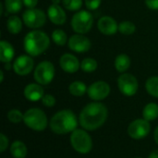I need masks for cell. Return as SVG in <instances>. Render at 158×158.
<instances>
[{"label": "cell", "mask_w": 158, "mask_h": 158, "mask_svg": "<svg viewBox=\"0 0 158 158\" xmlns=\"http://www.w3.org/2000/svg\"><path fill=\"white\" fill-rule=\"evenodd\" d=\"M107 116V107L104 104L95 101L83 107L79 116V123L82 129L94 131L105 124Z\"/></svg>", "instance_id": "6da1fadb"}, {"label": "cell", "mask_w": 158, "mask_h": 158, "mask_svg": "<svg viewBox=\"0 0 158 158\" xmlns=\"http://www.w3.org/2000/svg\"><path fill=\"white\" fill-rule=\"evenodd\" d=\"M79 120L74 112L69 109H63L56 112L50 119L49 126L53 132L56 134H67L74 131Z\"/></svg>", "instance_id": "7a4b0ae2"}, {"label": "cell", "mask_w": 158, "mask_h": 158, "mask_svg": "<svg viewBox=\"0 0 158 158\" xmlns=\"http://www.w3.org/2000/svg\"><path fill=\"white\" fill-rule=\"evenodd\" d=\"M50 44L49 36L38 30L31 31L26 34L23 40L24 50L31 56H38L42 55Z\"/></svg>", "instance_id": "3957f363"}, {"label": "cell", "mask_w": 158, "mask_h": 158, "mask_svg": "<svg viewBox=\"0 0 158 158\" xmlns=\"http://www.w3.org/2000/svg\"><path fill=\"white\" fill-rule=\"evenodd\" d=\"M24 124L35 131H43L48 125L45 113L40 108H30L24 113Z\"/></svg>", "instance_id": "277c9868"}, {"label": "cell", "mask_w": 158, "mask_h": 158, "mask_svg": "<svg viewBox=\"0 0 158 158\" xmlns=\"http://www.w3.org/2000/svg\"><path fill=\"white\" fill-rule=\"evenodd\" d=\"M70 144L72 148L79 154H89L93 148V140L86 130L76 129L71 132Z\"/></svg>", "instance_id": "5b68a950"}, {"label": "cell", "mask_w": 158, "mask_h": 158, "mask_svg": "<svg viewBox=\"0 0 158 158\" xmlns=\"http://www.w3.org/2000/svg\"><path fill=\"white\" fill-rule=\"evenodd\" d=\"M94 24V17L87 10H80L71 19V27L73 31L80 34L89 32Z\"/></svg>", "instance_id": "8992f818"}, {"label": "cell", "mask_w": 158, "mask_h": 158, "mask_svg": "<svg viewBox=\"0 0 158 158\" xmlns=\"http://www.w3.org/2000/svg\"><path fill=\"white\" fill-rule=\"evenodd\" d=\"M55 77V67L50 61H43L34 69L33 78L41 85H47L52 82Z\"/></svg>", "instance_id": "52a82bcc"}, {"label": "cell", "mask_w": 158, "mask_h": 158, "mask_svg": "<svg viewBox=\"0 0 158 158\" xmlns=\"http://www.w3.org/2000/svg\"><path fill=\"white\" fill-rule=\"evenodd\" d=\"M22 19L25 25L31 29H38L43 27L46 22V15L38 8H28L23 12Z\"/></svg>", "instance_id": "ba28073f"}, {"label": "cell", "mask_w": 158, "mask_h": 158, "mask_svg": "<svg viewBox=\"0 0 158 158\" xmlns=\"http://www.w3.org/2000/svg\"><path fill=\"white\" fill-rule=\"evenodd\" d=\"M118 87L125 96H133L139 89L137 79L130 73H123L118 79Z\"/></svg>", "instance_id": "9c48e42d"}, {"label": "cell", "mask_w": 158, "mask_h": 158, "mask_svg": "<svg viewBox=\"0 0 158 158\" xmlns=\"http://www.w3.org/2000/svg\"><path fill=\"white\" fill-rule=\"evenodd\" d=\"M151 131V125L148 120L144 118H138L133 120L128 127V134L134 140H141L145 138Z\"/></svg>", "instance_id": "30bf717a"}, {"label": "cell", "mask_w": 158, "mask_h": 158, "mask_svg": "<svg viewBox=\"0 0 158 158\" xmlns=\"http://www.w3.org/2000/svg\"><path fill=\"white\" fill-rule=\"evenodd\" d=\"M110 94V86L107 82L98 81L92 83L87 91L88 96L94 101H101L106 99Z\"/></svg>", "instance_id": "8fae6325"}, {"label": "cell", "mask_w": 158, "mask_h": 158, "mask_svg": "<svg viewBox=\"0 0 158 158\" xmlns=\"http://www.w3.org/2000/svg\"><path fill=\"white\" fill-rule=\"evenodd\" d=\"M34 61L31 56L22 55L17 57L13 64V70L19 76H26L33 69Z\"/></svg>", "instance_id": "7c38bea8"}, {"label": "cell", "mask_w": 158, "mask_h": 158, "mask_svg": "<svg viewBox=\"0 0 158 158\" xmlns=\"http://www.w3.org/2000/svg\"><path fill=\"white\" fill-rule=\"evenodd\" d=\"M69 47L71 51L76 53H85L91 48V41L83 34H74L69 37Z\"/></svg>", "instance_id": "4fadbf2b"}, {"label": "cell", "mask_w": 158, "mask_h": 158, "mask_svg": "<svg viewBox=\"0 0 158 158\" xmlns=\"http://www.w3.org/2000/svg\"><path fill=\"white\" fill-rule=\"evenodd\" d=\"M61 69L68 73H75L81 68L79 59L72 54H64L59 59Z\"/></svg>", "instance_id": "5bb4252c"}, {"label": "cell", "mask_w": 158, "mask_h": 158, "mask_svg": "<svg viewBox=\"0 0 158 158\" xmlns=\"http://www.w3.org/2000/svg\"><path fill=\"white\" fill-rule=\"evenodd\" d=\"M97 27L100 32L105 35H113L118 31V25L117 21L109 16L102 17L98 20Z\"/></svg>", "instance_id": "9a60e30c"}, {"label": "cell", "mask_w": 158, "mask_h": 158, "mask_svg": "<svg viewBox=\"0 0 158 158\" xmlns=\"http://www.w3.org/2000/svg\"><path fill=\"white\" fill-rule=\"evenodd\" d=\"M47 16L56 25H63L67 20L66 12L59 5L52 4L47 9Z\"/></svg>", "instance_id": "2e32d148"}, {"label": "cell", "mask_w": 158, "mask_h": 158, "mask_svg": "<svg viewBox=\"0 0 158 158\" xmlns=\"http://www.w3.org/2000/svg\"><path fill=\"white\" fill-rule=\"evenodd\" d=\"M44 95V88L39 83H30L24 88V96L31 102H37L42 100Z\"/></svg>", "instance_id": "e0dca14e"}, {"label": "cell", "mask_w": 158, "mask_h": 158, "mask_svg": "<svg viewBox=\"0 0 158 158\" xmlns=\"http://www.w3.org/2000/svg\"><path fill=\"white\" fill-rule=\"evenodd\" d=\"M15 55L14 47L7 41L2 40L0 42V61L3 63L11 62Z\"/></svg>", "instance_id": "ac0fdd59"}, {"label": "cell", "mask_w": 158, "mask_h": 158, "mask_svg": "<svg viewBox=\"0 0 158 158\" xmlns=\"http://www.w3.org/2000/svg\"><path fill=\"white\" fill-rule=\"evenodd\" d=\"M27 146L20 141H15L10 145V154L13 158H25L27 156Z\"/></svg>", "instance_id": "d6986e66"}, {"label": "cell", "mask_w": 158, "mask_h": 158, "mask_svg": "<svg viewBox=\"0 0 158 158\" xmlns=\"http://www.w3.org/2000/svg\"><path fill=\"white\" fill-rule=\"evenodd\" d=\"M131 64V58L127 55H125V54L118 55L116 57V60H115V68H116L117 71H118L120 73L126 72L130 69Z\"/></svg>", "instance_id": "ffe728a7"}, {"label": "cell", "mask_w": 158, "mask_h": 158, "mask_svg": "<svg viewBox=\"0 0 158 158\" xmlns=\"http://www.w3.org/2000/svg\"><path fill=\"white\" fill-rule=\"evenodd\" d=\"M6 27H7V30L10 33L18 34L20 32V31L22 29V21L18 16L12 15L7 19Z\"/></svg>", "instance_id": "44dd1931"}, {"label": "cell", "mask_w": 158, "mask_h": 158, "mask_svg": "<svg viewBox=\"0 0 158 158\" xmlns=\"http://www.w3.org/2000/svg\"><path fill=\"white\" fill-rule=\"evenodd\" d=\"M143 117L148 121L155 120L158 118V105L156 103L147 104L143 110Z\"/></svg>", "instance_id": "7402d4cb"}, {"label": "cell", "mask_w": 158, "mask_h": 158, "mask_svg": "<svg viewBox=\"0 0 158 158\" xmlns=\"http://www.w3.org/2000/svg\"><path fill=\"white\" fill-rule=\"evenodd\" d=\"M69 91L70 94L77 96V97H80V96L84 95L87 93L88 88L84 82L80 81H73L69 84Z\"/></svg>", "instance_id": "603a6c76"}, {"label": "cell", "mask_w": 158, "mask_h": 158, "mask_svg": "<svg viewBox=\"0 0 158 158\" xmlns=\"http://www.w3.org/2000/svg\"><path fill=\"white\" fill-rule=\"evenodd\" d=\"M145 89L150 95L158 98V76L151 77L146 81Z\"/></svg>", "instance_id": "cb8c5ba5"}, {"label": "cell", "mask_w": 158, "mask_h": 158, "mask_svg": "<svg viewBox=\"0 0 158 158\" xmlns=\"http://www.w3.org/2000/svg\"><path fill=\"white\" fill-rule=\"evenodd\" d=\"M23 0H5L6 10L10 14H16L20 11Z\"/></svg>", "instance_id": "d4e9b609"}, {"label": "cell", "mask_w": 158, "mask_h": 158, "mask_svg": "<svg viewBox=\"0 0 158 158\" xmlns=\"http://www.w3.org/2000/svg\"><path fill=\"white\" fill-rule=\"evenodd\" d=\"M97 66H98V64H97L96 60L92 57L84 58L81 63V69L84 72H87V73H91V72H94V70H96Z\"/></svg>", "instance_id": "484cf974"}, {"label": "cell", "mask_w": 158, "mask_h": 158, "mask_svg": "<svg viewBox=\"0 0 158 158\" xmlns=\"http://www.w3.org/2000/svg\"><path fill=\"white\" fill-rule=\"evenodd\" d=\"M52 39L54 41V43L57 45L63 46L66 44L67 41H68V36L67 33L62 31V30H55L52 33Z\"/></svg>", "instance_id": "4316f807"}, {"label": "cell", "mask_w": 158, "mask_h": 158, "mask_svg": "<svg viewBox=\"0 0 158 158\" xmlns=\"http://www.w3.org/2000/svg\"><path fill=\"white\" fill-rule=\"evenodd\" d=\"M135 30L136 27L131 21L125 20L118 24V31L124 35H131L135 32Z\"/></svg>", "instance_id": "83f0119b"}, {"label": "cell", "mask_w": 158, "mask_h": 158, "mask_svg": "<svg viewBox=\"0 0 158 158\" xmlns=\"http://www.w3.org/2000/svg\"><path fill=\"white\" fill-rule=\"evenodd\" d=\"M63 6L69 11L80 10L82 6V0H62Z\"/></svg>", "instance_id": "f1b7e54d"}, {"label": "cell", "mask_w": 158, "mask_h": 158, "mask_svg": "<svg viewBox=\"0 0 158 158\" xmlns=\"http://www.w3.org/2000/svg\"><path fill=\"white\" fill-rule=\"evenodd\" d=\"M23 117H24V114H22L18 109H11L7 113V119L11 123H15V124L21 122L23 120Z\"/></svg>", "instance_id": "f546056e"}, {"label": "cell", "mask_w": 158, "mask_h": 158, "mask_svg": "<svg viewBox=\"0 0 158 158\" xmlns=\"http://www.w3.org/2000/svg\"><path fill=\"white\" fill-rule=\"evenodd\" d=\"M42 104L46 107H53L56 105V98L52 94H44L42 98Z\"/></svg>", "instance_id": "4dcf8cb0"}, {"label": "cell", "mask_w": 158, "mask_h": 158, "mask_svg": "<svg viewBox=\"0 0 158 158\" xmlns=\"http://www.w3.org/2000/svg\"><path fill=\"white\" fill-rule=\"evenodd\" d=\"M102 0H85V6L89 10H95L101 5Z\"/></svg>", "instance_id": "1f68e13d"}, {"label": "cell", "mask_w": 158, "mask_h": 158, "mask_svg": "<svg viewBox=\"0 0 158 158\" xmlns=\"http://www.w3.org/2000/svg\"><path fill=\"white\" fill-rule=\"evenodd\" d=\"M7 146H8V139L4 133H1L0 134V152L4 153L6 149L7 148Z\"/></svg>", "instance_id": "d6a6232c"}, {"label": "cell", "mask_w": 158, "mask_h": 158, "mask_svg": "<svg viewBox=\"0 0 158 158\" xmlns=\"http://www.w3.org/2000/svg\"><path fill=\"white\" fill-rule=\"evenodd\" d=\"M145 5L152 10H158V0H145Z\"/></svg>", "instance_id": "836d02e7"}, {"label": "cell", "mask_w": 158, "mask_h": 158, "mask_svg": "<svg viewBox=\"0 0 158 158\" xmlns=\"http://www.w3.org/2000/svg\"><path fill=\"white\" fill-rule=\"evenodd\" d=\"M38 4V0H23V5L27 8H34Z\"/></svg>", "instance_id": "e575fe53"}, {"label": "cell", "mask_w": 158, "mask_h": 158, "mask_svg": "<svg viewBox=\"0 0 158 158\" xmlns=\"http://www.w3.org/2000/svg\"><path fill=\"white\" fill-rule=\"evenodd\" d=\"M148 158H158V150L153 151V152L149 155Z\"/></svg>", "instance_id": "d590c367"}, {"label": "cell", "mask_w": 158, "mask_h": 158, "mask_svg": "<svg viewBox=\"0 0 158 158\" xmlns=\"http://www.w3.org/2000/svg\"><path fill=\"white\" fill-rule=\"evenodd\" d=\"M154 139H155L156 143L158 144V126L156 127V129L155 130V132H154Z\"/></svg>", "instance_id": "8d00e7d4"}, {"label": "cell", "mask_w": 158, "mask_h": 158, "mask_svg": "<svg viewBox=\"0 0 158 158\" xmlns=\"http://www.w3.org/2000/svg\"><path fill=\"white\" fill-rule=\"evenodd\" d=\"M11 67H13V66H11L10 62H8V63H5V69L9 70V69H11Z\"/></svg>", "instance_id": "74e56055"}, {"label": "cell", "mask_w": 158, "mask_h": 158, "mask_svg": "<svg viewBox=\"0 0 158 158\" xmlns=\"http://www.w3.org/2000/svg\"><path fill=\"white\" fill-rule=\"evenodd\" d=\"M0 77H1L0 82H3V81H4V73H3V71H0Z\"/></svg>", "instance_id": "f35d334b"}, {"label": "cell", "mask_w": 158, "mask_h": 158, "mask_svg": "<svg viewBox=\"0 0 158 158\" xmlns=\"http://www.w3.org/2000/svg\"><path fill=\"white\" fill-rule=\"evenodd\" d=\"M62 0H52V3L55 4V5H59V3L61 2Z\"/></svg>", "instance_id": "ab89813d"}, {"label": "cell", "mask_w": 158, "mask_h": 158, "mask_svg": "<svg viewBox=\"0 0 158 158\" xmlns=\"http://www.w3.org/2000/svg\"><path fill=\"white\" fill-rule=\"evenodd\" d=\"M136 158H143V157H136Z\"/></svg>", "instance_id": "60d3db41"}]
</instances>
